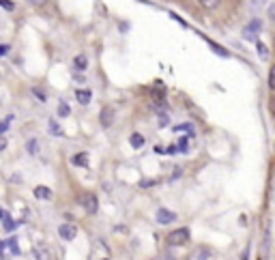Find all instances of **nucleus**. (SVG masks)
<instances>
[{
	"label": "nucleus",
	"mask_w": 275,
	"mask_h": 260,
	"mask_svg": "<svg viewBox=\"0 0 275 260\" xmlns=\"http://www.w3.org/2000/svg\"><path fill=\"white\" fill-rule=\"evenodd\" d=\"M256 50L260 52V56H262V58H269V50H267V45H262L260 41H256Z\"/></svg>",
	"instance_id": "aec40b11"
},
{
	"label": "nucleus",
	"mask_w": 275,
	"mask_h": 260,
	"mask_svg": "<svg viewBox=\"0 0 275 260\" xmlns=\"http://www.w3.org/2000/svg\"><path fill=\"white\" fill-rule=\"evenodd\" d=\"M174 131H189V135H191L194 133V125H191V123H183V125L174 127Z\"/></svg>",
	"instance_id": "a211bd4d"
},
{
	"label": "nucleus",
	"mask_w": 275,
	"mask_h": 260,
	"mask_svg": "<svg viewBox=\"0 0 275 260\" xmlns=\"http://www.w3.org/2000/svg\"><path fill=\"white\" fill-rule=\"evenodd\" d=\"M209 45H211V47H213V50H215V52H217V54H219V56H228V50H224V47H219V45H215V43H213V41H209Z\"/></svg>",
	"instance_id": "412c9836"
},
{
	"label": "nucleus",
	"mask_w": 275,
	"mask_h": 260,
	"mask_svg": "<svg viewBox=\"0 0 275 260\" xmlns=\"http://www.w3.org/2000/svg\"><path fill=\"white\" fill-rule=\"evenodd\" d=\"M166 153H170V155H174V153H177V146H168V151Z\"/></svg>",
	"instance_id": "c756f323"
},
{
	"label": "nucleus",
	"mask_w": 275,
	"mask_h": 260,
	"mask_svg": "<svg viewBox=\"0 0 275 260\" xmlns=\"http://www.w3.org/2000/svg\"><path fill=\"white\" fill-rule=\"evenodd\" d=\"M0 260H2V258H0Z\"/></svg>",
	"instance_id": "473e14b6"
},
{
	"label": "nucleus",
	"mask_w": 275,
	"mask_h": 260,
	"mask_svg": "<svg viewBox=\"0 0 275 260\" xmlns=\"http://www.w3.org/2000/svg\"><path fill=\"white\" fill-rule=\"evenodd\" d=\"M73 65H75V69H80V71H86V67H89V58H86V56H75Z\"/></svg>",
	"instance_id": "4468645a"
},
{
	"label": "nucleus",
	"mask_w": 275,
	"mask_h": 260,
	"mask_svg": "<svg viewBox=\"0 0 275 260\" xmlns=\"http://www.w3.org/2000/svg\"><path fill=\"white\" fill-rule=\"evenodd\" d=\"M26 151L31 153V155H37V153H39V142L34 140V138L28 140V142H26Z\"/></svg>",
	"instance_id": "2eb2a0df"
},
{
	"label": "nucleus",
	"mask_w": 275,
	"mask_h": 260,
	"mask_svg": "<svg viewBox=\"0 0 275 260\" xmlns=\"http://www.w3.org/2000/svg\"><path fill=\"white\" fill-rule=\"evenodd\" d=\"M2 220H4V230H9V232H13V230H15V222L11 220V217H7V215H4Z\"/></svg>",
	"instance_id": "6ab92c4d"
},
{
	"label": "nucleus",
	"mask_w": 275,
	"mask_h": 260,
	"mask_svg": "<svg viewBox=\"0 0 275 260\" xmlns=\"http://www.w3.org/2000/svg\"><path fill=\"white\" fill-rule=\"evenodd\" d=\"M9 123H11V116L7 118V121H0V133H4L9 129Z\"/></svg>",
	"instance_id": "393cba45"
},
{
	"label": "nucleus",
	"mask_w": 275,
	"mask_h": 260,
	"mask_svg": "<svg viewBox=\"0 0 275 260\" xmlns=\"http://www.w3.org/2000/svg\"><path fill=\"white\" fill-rule=\"evenodd\" d=\"M0 7L7 9V11H13V9H15V4H13V0H0Z\"/></svg>",
	"instance_id": "4be33fe9"
},
{
	"label": "nucleus",
	"mask_w": 275,
	"mask_h": 260,
	"mask_svg": "<svg viewBox=\"0 0 275 260\" xmlns=\"http://www.w3.org/2000/svg\"><path fill=\"white\" fill-rule=\"evenodd\" d=\"M2 250H4V243H0V258H2Z\"/></svg>",
	"instance_id": "7c9ffc66"
},
{
	"label": "nucleus",
	"mask_w": 275,
	"mask_h": 260,
	"mask_svg": "<svg viewBox=\"0 0 275 260\" xmlns=\"http://www.w3.org/2000/svg\"><path fill=\"white\" fill-rule=\"evenodd\" d=\"M82 206H84V211L89 213V215H95L99 209V200L95 194H84V196H82Z\"/></svg>",
	"instance_id": "7ed1b4c3"
},
{
	"label": "nucleus",
	"mask_w": 275,
	"mask_h": 260,
	"mask_svg": "<svg viewBox=\"0 0 275 260\" xmlns=\"http://www.w3.org/2000/svg\"><path fill=\"white\" fill-rule=\"evenodd\" d=\"M99 123H101V127H103V129L112 127V123H114V108L105 105V108H103L101 112H99Z\"/></svg>",
	"instance_id": "39448f33"
},
{
	"label": "nucleus",
	"mask_w": 275,
	"mask_h": 260,
	"mask_svg": "<svg viewBox=\"0 0 275 260\" xmlns=\"http://www.w3.org/2000/svg\"><path fill=\"white\" fill-rule=\"evenodd\" d=\"M207 258H209V250H207V252L200 250V252H198V258H196V260H207Z\"/></svg>",
	"instance_id": "a878e982"
},
{
	"label": "nucleus",
	"mask_w": 275,
	"mask_h": 260,
	"mask_svg": "<svg viewBox=\"0 0 275 260\" xmlns=\"http://www.w3.org/2000/svg\"><path fill=\"white\" fill-rule=\"evenodd\" d=\"M198 2H200V7H204V9H215V7H219L221 0H198Z\"/></svg>",
	"instance_id": "dca6fc26"
},
{
	"label": "nucleus",
	"mask_w": 275,
	"mask_h": 260,
	"mask_svg": "<svg viewBox=\"0 0 275 260\" xmlns=\"http://www.w3.org/2000/svg\"><path fill=\"white\" fill-rule=\"evenodd\" d=\"M157 217V224H161V226H168V224H172L174 220H177V213L174 211H168V209H159L155 213Z\"/></svg>",
	"instance_id": "423d86ee"
},
{
	"label": "nucleus",
	"mask_w": 275,
	"mask_h": 260,
	"mask_svg": "<svg viewBox=\"0 0 275 260\" xmlns=\"http://www.w3.org/2000/svg\"><path fill=\"white\" fill-rule=\"evenodd\" d=\"M103 260H105V258H103Z\"/></svg>",
	"instance_id": "72a5a7b5"
},
{
	"label": "nucleus",
	"mask_w": 275,
	"mask_h": 260,
	"mask_svg": "<svg viewBox=\"0 0 275 260\" xmlns=\"http://www.w3.org/2000/svg\"><path fill=\"white\" fill-rule=\"evenodd\" d=\"M34 198H39V200H50V198H52V189L45 187V185H37V187H34Z\"/></svg>",
	"instance_id": "6e6552de"
},
{
	"label": "nucleus",
	"mask_w": 275,
	"mask_h": 260,
	"mask_svg": "<svg viewBox=\"0 0 275 260\" xmlns=\"http://www.w3.org/2000/svg\"><path fill=\"white\" fill-rule=\"evenodd\" d=\"M189 241V228H177L168 234V243L170 245H185Z\"/></svg>",
	"instance_id": "f257e3e1"
},
{
	"label": "nucleus",
	"mask_w": 275,
	"mask_h": 260,
	"mask_svg": "<svg viewBox=\"0 0 275 260\" xmlns=\"http://www.w3.org/2000/svg\"><path fill=\"white\" fill-rule=\"evenodd\" d=\"M48 131H50L52 135H56V138H62V135H65V131H62V127L58 125L56 121H50V123H48Z\"/></svg>",
	"instance_id": "9b49d317"
},
{
	"label": "nucleus",
	"mask_w": 275,
	"mask_h": 260,
	"mask_svg": "<svg viewBox=\"0 0 275 260\" xmlns=\"http://www.w3.org/2000/svg\"><path fill=\"white\" fill-rule=\"evenodd\" d=\"M9 52V45H0V56H4Z\"/></svg>",
	"instance_id": "c85d7f7f"
},
{
	"label": "nucleus",
	"mask_w": 275,
	"mask_h": 260,
	"mask_svg": "<svg viewBox=\"0 0 275 260\" xmlns=\"http://www.w3.org/2000/svg\"><path fill=\"white\" fill-rule=\"evenodd\" d=\"M73 165H80V168H86L89 165V155L86 153H78V155H73Z\"/></svg>",
	"instance_id": "f8f14e48"
},
{
	"label": "nucleus",
	"mask_w": 275,
	"mask_h": 260,
	"mask_svg": "<svg viewBox=\"0 0 275 260\" xmlns=\"http://www.w3.org/2000/svg\"><path fill=\"white\" fill-rule=\"evenodd\" d=\"M69 114H71V108H69V105H67L65 101H61V103H58V116H62V118H65V116H69Z\"/></svg>",
	"instance_id": "f3484780"
},
{
	"label": "nucleus",
	"mask_w": 275,
	"mask_h": 260,
	"mask_svg": "<svg viewBox=\"0 0 275 260\" xmlns=\"http://www.w3.org/2000/svg\"><path fill=\"white\" fill-rule=\"evenodd\" d=\"M265 2H267V0H251V4H254V7H262Z\"/></svg>",
	"instance_id": "bb28decb"
},
{
	"label": "nucleus",
	"mask_w": 275,
	"mask_h": 260,
	"mask_svg": "<svg viewBox=\"0 0 275 260\" xmlns=\"http://www.w3.org/2000/svg\"><path fill=\"white\" fill-rule=\"evenodd\" d=\"M4 215H7V213H4L2 209H0V220H2V217H4Z\"/></svg>",
	"instance_id": "2f4dec72"
},
{
	"label": "nucleus",
	"mask_w": 275,
	"mask_h": 260,
	"mask_svg": "<svg viewBox=\"0 0 275 260\" xmlns=\"http://www.w3.org/2000/svg\"><path fill=\"white\" fill-rule=\"evenodd\" d=\"M75 97H78V101H80L82 105H89L91 99H92V93L89 91V88H80V91L75 93Z\"/></svg>",
	"instance_id": "1a4fd4ad"
},
{
	"label": "nucleus",
	"mask_w": 275,
	"mask_h": 260,
	"mask_svg": "<svg viewBox=\"0 0 275 260\" xmlns=\"http://www.w3.org/2000/svg\"><path fill=\"white\" fill-rule=\"evenodd\" d=\"M4 245L9 247L13 256H17V254H20V245H17V239H15V236H11V239H7V241H4Z\"/></svg>",
	"instance_id": "ddd939ff"
},
{
	"label": "nucleus",
	"mask_w": 275,
	"mask_h": 260,
	"mask_svg": "<svg viewBox=\"0 0 275 260\" xmlns=\"http://www.w3.org/2000/svg\"><path fill=\"white\" fill-rule=\"evenodd\" d=\"M4 149H7V140H4V138H0V153H2Z\"/></svg>",
	"instance_id": "cd10ccee"
},
{
	"label": "nucleus",
	"mask_w": 275,
	"mask_h": 260,
	"mask_svg": "<svg viewBox=\"0 0 275 260\" xmlns=\"http://www.w3.org/2000/svg\"><path fill=\"white\" fill-rule=\"evenodd\" d=\"M129 144L133 146V149H142V146H144V135L142 133H131L129 135Z\"/></svg>",
	"instance_id": "9d476101"
},
{
	"label": "nucleus",
	"mask_w": 275,
	"mask_h": 260,
	"mask_svg": "<svg viewBox=\"0 0 275 260\" xmlns=\"http://www.w3.org/2000/svg\"><path fill=\"white\" fill-rule=\"evenodd\" d=\"M32 252H34V258L37 260H52V252L45 243H37L32 247Z\"/></svg>",
	"instance_id": "0eeeda50"
},
{
	"label": "nucleus",
	"mask_w": 275,
	"mask_h": 260,
	"mask_svg": "<svg viewBox=\"0 0 275 260\" xmlns=\"http://www.w3.org/2000/svg\"><path fill=\"white\" fill-rule=\"evenodd\" d=\"M28 4H32V7H45V4L50 2V0H26Z\"/></svg>",
	"instance_id": "b1692460"
},
{
	"label": "nucleus",
	"mask_w": 275,
	"mask_h": 260,
	"mask_svg": "<svg viewBox=\"0 0 275 260\" xmlns=\"http://www.w3.org/2000/svg\"><path fill=\"white\" fill-rule=\"evenodd\" d=\"M187 142H189V135H185V138H181V142H179V146H177V151H187Z\"/></svg>",
	"instance_id": "5701e85b"
},
{
	"label": "nucleus",
	"mask_w": 275,
	"mask_h": 260,
	"mask_svg": "<svg viewBox=\"0 0 275 260\" xmlns=\"http://www.w3.org/2000/svg\"><path fill=\"white\" fill-rule=\"evenodd\" d=\"M260 31H262V22H260V20H251L247 26L243 28V37L249 39V41H258Z\"/></svg>",
	"instance_id": "f03ea898"
},
{
	"label": "nucleus",
	"mask_w": 275,
	"mask_h": 260,
	"mask_svg": "<svg viewBox=\"0 0 275 260\" xmlns=\"http://www.w3.org/2000/svg\"><path fill=\"white\" fill-rule=\"evenodd\" d=\"M58 234H61L62 241H73L75 234H78V226H75V224H61Z\"/></svg>",
	"instance_id": "20e7f679"
}]
</instances>
